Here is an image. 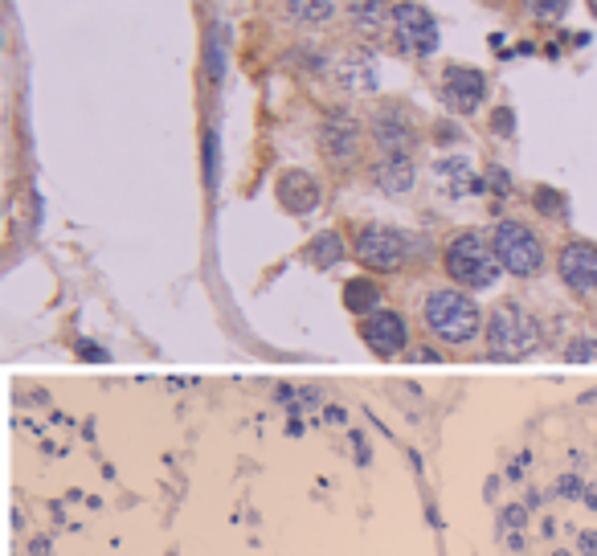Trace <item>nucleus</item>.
<instances>
[{"label": "nucleus", "mask_w": 597, "mask_h": 556, "mask_svg": "<svg viewBox=\"0 0 597 556\" xmlns=\"http://www.w3.org/2000/svg\"><path fill=\"white\" fill-rule=\"evenodd\" d=\"M422 324L430 327L433 340H442L450 348H463L483 332V311L463 287H442V291L425 295Z\"/></svg>", "instance_id": "obj_1"}, {"label": "nucleus", "mask_w": 597, "mask_h": 556, "mask_svg": "<svg viewBox=\"0 0 597 556\" xmlns=\"http://www.w3.org/2000/svg\"><path fill=\"white\" fill-rule=\"evenodd\" d=\"M442 266H446L454 287H463V291H487V287H495L503 274L500 254H495V246L483 238L479 230L454 233L442 249Z\"/></svg>", "instance_id": "obj_2"}, {"label": "nucleus", "mask_w": 597, "mask_h": 556, "mask_svg": "<svg viewBox=\"0 0 597 556\" xmlns=\"http://www.w3.org/2000/svg\"><path fill=\"white\" fill-rule=\"evenodd\" d=\"M483 336H487V356L492 360H524V356H532L540 348V324L520 303L503 299L492 311L487 327H483Z\"/></svg>", "instance_id": "obj_3"}, {"label": "nucleus", "mask_w": 597, "mask_h": 556, "mask_svg": "<svg viewBox=\"0 0 597 556\" xmlns=\"http://www.w3.org/2000/svg\"><path fill=\"white\" fill-rule=\"evenodd\" d=\"M492 246H495V254H500L503 270L516 278H536L540 270H544V262H549V249H544L540 233L516 217H503L500 225H495Z\"/></svg>", "instance_id": "obj_4"}, {"label": "nucleus", "mask_w": 597, "mask_h": 556, "mask_svg": "<svg viewBox=\"0 0 597 556\" xmlns=\"http://www.w3.org/2000/svg\"><path fill=\"white\" fill-rule=\"evenodd\" d=\"M409 233L393 230V225H365L357 230V241H352V254H357L360 266L376 270V274H393L409 262Z\"/></svg>", "instance_id": "obj_5"}, {"label": "nucleus", "mask_w": 597, "mask_h": 556, "mask_svg": "<svg viewBox=\"0 0 597 556\" xmlns=\"http://www.w3.org/2000/svg\"><path fill=\"white\" fill-rule=\"evenodd\" d=\"M557 274L573 295L597 299V241H585V238L565 241L557 254Z\"/></svg>", "instance_id": "obj_6"}, {"label": "nucleus", "mask_w": 597, "mask_h": 556, "mask_svg": "<svg viewBox=\"0 0 597 556\" xmlns=\"http://www.w3.org/2000/svg\"><path fill=\"white\" fill-rule=\"evenodd\" d=\"M393 38L405 54H417V58H430L433 49H438V21L433 13H425L422 4H393Z\"/></svg>", "instance_id": "obj_7"}, {"label": "nucleus", "mask_w": 597, "mask_h": 556, "mask_svg": "<svg viewBox=\"0 0 597 556\" xmlns=\"http://www.w3.org/2000/svg\"><path fill=\"white\" fill-rule=\"evenodd\" d=\"M360 340H365V348L373 356H385L389 360V356H401L409 348V324H405L401 311L381 307L360 319Z\"/></svg>", "instance_id": "obj_8"}, {"label": "nucleus", "mask_w": 597, "mask_h": 556, "mask_svg": "<svg viewBox=\"0 0 597 556\" xmlns=\"http://www.w3.org/2000/svg\"><path fill=\"white\" fill-rule=\"evenodd\" d=\"M487 98V78L475 66H446L442 74V103L454 115H475L479 103Z\"/></svg>", "instance_id": "obj_9"}, {"label": "nucleus", "mask_w": 597, "mask_h": 556, "mask_svg": "<svg viewBox=\"0 0 597 556\" xmlns=\"http://www.w3.org/2000/svg\"><path fill=\"white\" fill-rule=\"evenodd\" d=\"M373 139L385 156H409V147L417 139V127L409 119V111L405 106H381L373 115Z\"/></svg>", "instance_id": "obj_10"}, {"label": "nucleus", "mask_w": 597, "mask_h": 556, "mask_svg": "<svg viewBox=\"0 0 597 556\" xmlns=\"http://www.w3.org/2000/svg\"><path fill=\"white\" fill-rule=\"evenodd\" d=\"M274 197H279V205L287 213H295V217H307V213H315L319 201H324L319 181L311 173H303V168H287V173L274 181Z\"/></svg>", "instance_id": "obj_11"}, {"label": "nucleus", "mask_w": 597, "mask_h": 556, "mask_svg": "<svg viewBox=\"0 0 597 556\" xmlns=\"http://www.w3.org/2000/svg\"><path fill=\"white\" fill-rule=\"evenodd\" d=\"M319 147L332 164H352L360 156V123L352 115H332L319 127Z\"/></svg>", "instance_id": "obj_12"}, {"label": "nucleus", "mask_w": 597, "mask_h": 556, "mask_svg": "<svg viewBox=\"0 0 597 556\" xmlns=\"http://www.w3.org/2000/svg\"><path fill=\"white\" fill-rule=\"evenodd\" d=\"M433 184H438V189H442L450 201L483 192V181L475 176V168H471V160H467V156H446V160L433 164Z\"/></svg>", "instance_id": "obj_13"}, {"label": "nucleus", "mask_w": 597, "mask_h": 556, "mask_svg": "<svg viewBox=\"0 0 597 556\" xmlns=\"http://www.w3.org/2000/svg\"><path fill=\"white\" fill-rule=\"evenodd\" d=\"M414 181H417V168L409 156H381L373 168V184L385 197H405V192L414 189Z\"/></svg>", "instance_id": "obj_14"}, {"label": "nucleus", "mask_w": 597, "mask_h": 556, "mask_svg": "<svg viewBox=\"0 0 597 556\" xmlns=\"http://www.w3.org/2000/svg\"><path fill=\"white\" fill-rule=\"evenodd\" d=\"M336 78L344 82L352 95H368V90L376 87V62L368 58V54H360V49H352V54H344L340 58V70Z\"/></svg>", "instance_id": "obj_15"}, {"label": "nucleus", "mask_w": 597, "mask_h": 556, "mask_svg": "<svg viewBox=\"0 0 597 556\" xmlns=\"http://www.w3.org/2000/svg\"><path fill=\"white\" fill-rule=\"evenodd\" d=\"M381 299H385V291L376 287L373 278H348L344 282V307L360 319L373 316V311H381Z\"/></svg>", "instance_id": "obj_16"}, {"label": "nucleus", "mask_w": 597, "mask_h": 556, "mask_svg": "<svg viewBox=\"0 0 597 556\" xmlns=\"http://www.w3.org/2000/svg\"><path fill=\"white\" fill-rule=\"evenodd\" d=\"M352 21L360 33L376 38V33H385V25H393V4L389 0H352Z\"/></svg>", "instance_id": "obj_17"}, {"label": "nucleus", "mask_w": 597, "mask_h": 556, "mask_svg": "<svg viewBox=\"0 0 597 556\" xmlns=\"http://www.w3.org/2000/svg\"><path fill=\"white\" fill-rule=\"evenodd\" d=\"M307 262L311 266H336V262H344V254H348V246H344V238H340L336 230H324V233H315V238L307 241Z\"/></svg>", "instance_id": "obj_18"}, {"label": "nucleus", "mask_w": 597, "mask_h": 556, "mask_svg": "<svg viewBox=\"0 0 597 556\" xmlns=\"http://www.w3.org/2000/svg\"><path fill=\"white\" fill-rule=\"evenodd\" d=\"M287 13L303 25H324L336 17V0H287Z\"/></svg>", "instance_id": "obj_19"}, {"label": "nucleus", "mask_w": 597, "mask_h": 556, "mask_svg": "<svg viewBox=\"0 0 597 556\" xmlns=\"http://www.w3.org/2000/svg\"><path fill=\"white\" fill-rule=\"evenodd\" d=\"M532 197H536V209L544 213V217H565L568 213V205H565V192H557V189H549V184H540L536 192H532Z\"/></svg>", "instance_id": "obj_20"}, {"label": "nucleus", "mask_w": 597, "mask_h": 556, "mask_svg": "<svg viewBox=\"0 0 597 556\" xmlns=\"http://www.w3.org/2000/svg\"><path fill=\"white\" fill-rule=\"evenodd\" d=\"M524 4H528V17L544 21V25H552V21H560L568 13V0H524Z\"/></svg>", "instance_id": "obj_21"}, {"label": "nucleus", "mask_w": 597, "mask_h": 556, "mask_svg": "<svg viewBox=\"0 0 597 556\" xmlns=\"http://www.w3.org/2000/svg\"><path fill=\"white\" fill-rule=\"evenodd\" d=\"M565 360H568V365H597V340H589V336L568 340Z\"/></svg>", "instance_id": "obj_22"}, {"label": "nucleus", "mask_w": 597, "mask_h": 556, "mask_svg": "<svg viewBox=\"0 0 597 556\" xmlns=\"http://www.w3.org/2000/svg\"><path fill=\"white\" fill-rule=\"evenodd\" d=\"M528 519H532V508L528 503H511V508H503V532H524L528 527Z\"/></svg>", "instance_id": "obj_23"}, {"label": "nucleus", "mask_w": 597, "mask_h": 556, "mask_svg": "<svg viewBox=\"0 0 597 556\" xmlns=\"http://www.w3.org/2000/svg\"><path fill=\"white\" fill-rule=\"evenodd\" d=\"M585 487H589V483H585V479H577V475H560L557 487H552V491H557L560 499H585Z\"/></svg>", "instance_id": "obj_24"}, {"label": "nucleus", "mask_w": 597, "mask_h": 556, "mask_svg": "<svg viewBox=\"0 0 597 556\" xmlns=\"http://www.w3.org/2000/svg\"><path fill=\"white\" fill-rule=\"evenodd\" d=\"M205 181L217 184V131L205 135Z\"/></svg>", "instance_id": "obj_25"}, {"label": "nucleus", "mask_w": 597, "mask_h": 556, "mask_svg": "<svg viewBox=\"0 0 597 556\" xmlns=\"http://www.w3.org/2000/svg\"><path fill=\"white\" fill-rule=\"evenodd\" d=\"M492 127H495V135H503V139H511V135H516V115H511V106H500V111H495Z\"/></svg>", "instance_id": "obj_26"}, {"label": "nucleus", "mask_w": 597, "mask_h": 556, "mask_svg": "<svg viewBox=\"0 0 597 556\" xmlns=\"http://www.w3.org/2000/svg\"><path fill=\"white\" fill-rule=\"evenodd\" d=\"M577 548H581L585 556H597V532H581V536H577Z\"/></svg>", "instance_id": "obj_27"}, {"label": "nucleus", "mask_w": 597, "mask_h": 556, "mask_svg": "<svg viewBox=\"0 0 597 556\" xmlns=\"http://www.w3.org/2000/svg\"><path fill=\"white\" fill-rule=\"evenodd\" d=\"M487 184H495V192H508V173H503V168H492V173H487Z\"/></svg>", "instance_id": "obj_28"}, {"label": "nucleus", "mask_w": 597, "mask_h": 556, "mask_svg": "<svg viewBox=\"0 0 597 556\" xmlns=\"http://www.w3.org/2000/svg\"><path fill=\"white\" fill-rule=\"evenodd\" d=\"M78 348H82L87 360H106V352H103V348H95V344H78Z\"/></svg>", "instance_id": "obj_29"}, {"label": "nucleus", "mask_w": 597, "mask_h": 556, "mask_svg": "<svg viewBox=\"0 0 597 556\" xmlns=\"http://www.w3.org/2000/svg\"><path fill=\"white\" fill-rule=\"evenodd\" d=\"M581 503H585L589 511H597V483H589V487H585V499H581Z\"/></svg>", "instance_id": "obj_30"}, {"label": "nucleus", "mask_w": 597, "mask_h": 556, "mask_svg": "<svg viewBox=\"0 0 597 556\" xmlns=\"http://www.w3.org/2000/svg\"><path fill=\"white\" fill-rule=\"evenodd\" d=\"M29 548H33V556H49V540H46V536H38Z\"/></svg>", "instance_id": "obj_31"}, {"label": "nucleus", "mask_w": 597, "mask_h": 556, "mask_svg": "<svg viewBox=\"0 0 597 556\" xmlns=\"http://www.w3.org/2000/svg\"><path fill=\"white\" fill-rule=\"evenodd\" d=\"M495 491H500V479H487V487H483V499H495Z\"/></svg>", "instance_id": "obj_32"}, {"label": "nucleus", "mask_w": 597, "mask_h": 556, "mask_svg": "<svg viewBox=\"0 0 597 556\" xmlns=\"http://www.w3.org/2000/svg\"><path fill=\"white\" fill-rule=\"evenodd\" d=\"M508 544L516 548V552H524V536H520V532H511V536H508Z\"/></svg>", "instance_id": "obj_33"}, {"label": "nucleus", "mask_w": 597, "mask_h": 556, "mask_svg": "<svg viewBox=\"0 0 597 556\" xmlns=\"http://www.w3.org/2000/svg\"><path fill=\"white\" fill-rule=\"evenodd\" d=\"M549 556H573V552H568V548H552Z\"/></svg>", "instance_id": "obj_34"}, {"label": "nucleus", "mask_w": 597, "mask_h": 556, "mask_svg": "<svg viewBox=\"0 0 597 556\" xmlns=\"http://www.w3.org/2000/svg\"><path fill=\"white\" fill-rule=\"evenodd\" d=\"M589 13H593V17H597V0H589Z\"/></svg>", "instance_id": "obj_35"}]
</instances>
